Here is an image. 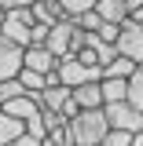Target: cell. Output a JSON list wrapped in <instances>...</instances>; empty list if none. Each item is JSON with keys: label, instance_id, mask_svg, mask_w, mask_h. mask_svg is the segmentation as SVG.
Segmentation results:
<instances>
[{"label": "cell", "instance_id": "obj_1", "mask_svg": "<svg viewBox=\"0 0 143 146\" xmlns=\"http://www.w3.org/2000/svg\"><path fill=\"white\" fill-rule=\"evenodd\" d=\"M110 135V121L103 110H81L70 121V146H103Z\"/></svg>", "mask_w": 143, "mask_h": 146}, {"label": "cell", "instance_id": "obj_2", "mask_svg": "<svg viewBox=\"0 0 143 146\" xmlns=\"http://www.w3.org/2000/svg\"><path fill=\"white\" fill-rule=\"evenodd\" d=\"M99 80H103V70L85 66L77 55H70V58H62V62H59V84H62V88H70V91L85 88V84H99Z\"/></svg>", "mask_w": 143, "mask_h": 146}, {"label": "cell", "instance_id": "obj_3", "mask_svg": "<svg viewBox=\"0 0 143 146\" xmlns=\"http://www.w3.org/2000/svg\"><path fill=\"white\" fill-rule=\"evenodd\" d=\"M33 7H26V11H7V22H4V29H0V36L4 40H11V44H18V48H33Z\"/></svg>", "mask_w": 143, "mask_h": 146}, {"label": "cell", "instance_id": "obj_4", "mask_svg": "<svg viewBox=\"0 0 143 146\" xmlns=\"http://www.w3.org/2000/svg\"><path fill=\"white\" fill-rule=\"evenodd\" d=\"M103 113H107L110 128H117V131H128V135L143 131V110H136L132 102H110Z\"/></svg>", "mask_w": 143, "mask_h": 146}, {"label": "cell", "instance_id": "obj_5", "mask_svg": "<svg viewBox=\"0 0 143 146\" xmlns=\"http://www.w3.org/2000/svg\"><path fill=\"white\" fill-rule=\"evenodd\" d=\"M22 70H26V48H18V44L0 36V84L4 80H18Z\"/></svg>", "mask_w": 143, "mask_h": 146}, {"label": "cell", "instance_id": "obj_6", "mask_svg": "<svg viewBox=\"0 0 143 146\" xmlns=\"http://www.w3.org/2000/svg\"><path fill=\"white\" fill-rule=\"evenodd\" d=\"M117 55L128 58V62H136L143 66V29L136 22H125L121 26V36H117Z\"/></svg>", "mask_w": 143, "mask_h": 146}, {"label": "cell", "instance_id": "obj_7", "mask_svg": "<svg viewBox=\"0 0 143 146\" xmlns=\"http://www.w3.org/2000/svg\"><path fill=\"white\" fill-rule=\"evenodd\" d=\"M70 99H73V91H70V88H62V84H55V88H48V91H40V95H33V102L40 106V113H66Z\"/></svg>", "mask_w": 143, "mask_h": 146}, {"label": "cell", "instance_id": "obj_8", "mask_svg": "<svg viewBox=\"0 0 143 146\" xmlns=\"http://www.w3.org/2000/svg\"><path fill=\"white\" fill-rule=\"evenodd\" d=\"M99 18L107 22V26H125L128 18H132V4L128 0H99Z\"/></svg>", "mask_w": 143, "mask_h": 146}, {"label": "cell", "instance_id": "obj_9", "mask_svg": "<svg viewBox=\"0 0 143 146\" xmlns=\"http://www.w3.org/2000/svg\"><path fill=\"white\" fill-rule=\"evenodd\" d=\"M26 70L52 77V73H59V58H55L48 48H26Z\"/></svg>", "mask_w": 143, "mask_h": 146}, {"label": "cell", "instance_id": "obj_10", "mask_svg": "<svg viewBox=\"0 0 143 146\" xmlns=\"http://www.w3.org/2000/svg\"><path fill=\"white\" fill-rule=\"evenodd\" d=\"M73 102L81 110H107V99H103V80L99 84H85V88L73 91Z\"/></svg>", "mask_w": 143, "mask_h": 146}, {"label": "cell", "instance_id": "obj_11", "mask_svg": "<svg viewBox=\"0 0 143 146\" xmlns=\"http://www.w3.org/2000/svg\"><path fill=\"white\" fill-rule=\"evenodd\" d=\"M22 135H26V124L15 121V117H7V110L0 106V146H11L15 139H22Z\"/></svg>", "mask_w": 143, "mask_h": 146}, {"label": "cell", "instance_id": "obj_12", "mask_svg": "<svg viewBox=\"0 0 143 146\" xmlns=\"http://www.w3.org/2000/svg\"><path fill=\"white\" fill-rule=\"evenodd\" d=\"M136 70H140L136 62H128V58H121V55H117L107 70H103V80H132V73H136Z\"/></svg>", "mask_w": 143, "mask_h": 146}, {"label": "cell", "instance_id": "obj_13", "mask_svg": "<svg viewBox=\"0 0 143 146\" xmlns=\"http://www.w3.org/2000/svg\"><path fill=\"white\" fill-rule=\"evenodd\" d=\"M18 80H22V88H26V95H40V91H48V77H44V73L22 70V73H18Z\"/></svg>", "mask_w": 143, "mask_h": 146}, {"label": "cell", "instance_id": "obj_14", "mask_svg": "<svg viewBox=\"0 0 143 146\" xmlns=\"http://www.w3.org/2000/svg\"><path fill=\"white\" fill-rule=\"evenodd\" d=\"M103 99L110 102H128V80H103Z\"/></svg>", "mask_w": 143, "mask_h": 146}, {"label": "cell", "instance_id": "obj_15", "mask_svg": "<svg viewBox=\"0 0 143 146\" xmlns=\"http://www.w3.org/2000/svg\"><path fill=\"white\" fill-rule=\"evenodd\" d=\"M59 4H62V15L66 18H81V15H88V11L99 7V0H59Z\"/></svg>", "mask_w": 143, "mask_h": 146}, {"label": "cell", "instance_id": "obj_16", "mask_svg": "<svg viewBox=\"0 0 143 146\" xmlns=\"http://www.w3.org/2000/svg\"><path fill=\"white\" fill-rule=\"evenodd\" d=\"M128 102L136 110H143V66L132 73V80H128Z\"/></svg>", "mask_w": 143, "mask_h": 146}, {"label": "cell", "instance_id": "obj_17", "mask_svg": "<svg viewBox=\"0 0 143 146\" xmlns=\"http://www.w3.org/2000/svg\"><path fill=\"white\" fill-rule=\"evenodd\" d=\"M73 22H77V29H81V33H99V29H103V26H107V22H103V18H99V11H88V15H81V18H73Z\"/></svg>", "mask_w": 143, "mask_h": 146}, {"label": "cell", "instance_id": "obj_18", "mask_svg": "<svg viewBox=\"0 0 143 146\" xmlns=\"http://www.w3.org/2000/svg\"><path fill=\"white\" fill-rule=\"evenodd\" d=\"M22 95H26L22 80H4V84H0V106H4V102H11V99H22Z\"/></svg>", "mask_w": 143, "mask_h": 146}, {"label": "cell", "instance_id": "obj_19", "mask_svg": "<svg viewBox=\"0 0 143 146\" xmlns=\"http://www.w3.org/2000/svg\"><path fill=\"white\" fill-rule=\"evenodd\" d=\"M132 139H136V135H128V131H117V128H110V135H107V143H103V146H132Z\"/></svg>", "mask_w": 143, "mask_h": 146}, {"label": "cell", "instance_id": "obj_20", "mask_svg": "<svg viewBox=\"0 0 143 146\" xmlns=\"http://www.w3.org/2000/svg\"><path fill=\"white\" fill-rule=\"evenodd\" d=\"M37 0H0V7L4 11H26V7H33Z\"/></svg>", "mask_w": 143, "mask_h": 146}, {"label": "cell", "instance_id": "obj_21", "mask_svg": "<svg viewBox=\"0 0 143 146\" xmlns=\"http://www.w3.org/2000/svg\"><path fill=\"white\" fill-rule=\"evenodd\" d=\"M11 146H44V139H33V135H22V139H15Z\"/></svg>", "mask_w": 143, "mask_h": 146}, {"label": "cell", "instance_id": "obj_22", "mask_svg": "<svg viewBox=\"0 0 143 146\" xmlns=\"http://www.w3.org/2000/svg\"><path fill=\"white\" fill-rule=\"evenodd\" d=\"M128 22H136V26H140V29H143V4H140V7H136V11H132V18H128Z\"/></svg>", "mask_w": 143, "mask_h": 146}, {"label": "cell", "instance_id": "obj_23", "mask_svg": "<svg viewBox=\"0 0 143 146\" xmlns=\"http://www.w3.org/2000/svg\"><path fill=\"white\" fill-rule=\"evenodd\" d=\"M4 22H7V11H4V7H0V29H4Z\"/></svg>", "mask_w": 143, "mask_h": 146}, {"label": "cell", "instance_id": "obj_24", "mask_svg": "<svg viewBox=\"0 0 143 146\" xmlns=\"http://www.w3.org/2000/svg\"><path fill=\"white\" fill-rule=\"evenodd\" d=\"M44 146H59V143H52V139H44Z\"/></svg>", "mask_w": 143, "mask_h": 146}, {"label": "cell", "instance_id": "obj_25", "mask_svg": "<svg viewBox=\"0 0 143 146\" xmlns=\"http://www.w3.org/2000/svg\"><path fill=\"white\" fill-rule=\"evenodd\" d=\"M52 4H55V0H52Z\"/></svg>", "mask_w": 143, "mask_h": 146}]
</instances>
